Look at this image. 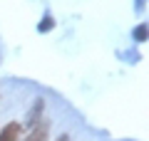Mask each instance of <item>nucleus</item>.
Masks as SVG:
<instances>
[{
  "instance_id": "3",
  "label": "nucleus",
  "mask_w": 149,
  "mask_h": 141,
  "mask_svg": "<svg viewBox=\"0 0 149 141\" xmlns=\"http://www.w3.org/2000/svg\"><path fill=\"white\" fill-rule=\"evenodd\" d=\"M42 109H45V102L42 99H37L35 102V106H32V109H30V114H27V124H30V126H35L37 124V119H40V114H42Z\"/></svg>"
},
{
  "instance_id": "2",
  "label": "nucleus",
  "mask_w": 149,
  "mask_h": 141,
  "mask_svg": "<svg viewBox=\"0 0 149 141\" xmlns=\"http://www.w3.org/2000/svg\"><path fill=\"white\" fill-rule=\"evenodd\" d=\"M47 131H50V124H47V121H42L40 126L32 129V134L27 136L25 141H47Z\"/></svg>"
},
{
  "instance_id": "4",
  "label": "nucleus",
  "mask_w": 149,
  "mask_h": 141,
  "mask_svg": "<svg viewBox=\"0 0 149 141\" xmlns=\"http://www.w3.org/2000/svg\"><path fill=\"white\" fill-rule=\"evenodd\" d=\"M57 141H70V136H67V134H65V136H60V139H57Z\"/></svg>"
},
{
  "instance_id": "1",
  "label": "nucleus",
  "mask_w": 149,
  "mask_h": 141,
  "mask_svg": "<svg viewBox=\"0 0 149 141\" xmlns=\"http://www.w3.org/2000/svg\"><path fill=\"white\" fill-rule=\"evenodd\" d=\"M0 141H20V121H10L0 131Z\"/></svg>"
}]
</instances>
